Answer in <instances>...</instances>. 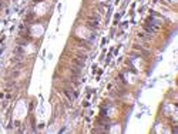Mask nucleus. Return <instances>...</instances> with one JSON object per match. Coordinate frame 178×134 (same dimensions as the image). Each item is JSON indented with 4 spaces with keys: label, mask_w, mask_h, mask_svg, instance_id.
<instances>
[{
    "label": "nucleus",
    "mask_w": 178,
    "mask_h": 134,
    "mask_svg": "<svg viewBox=\"0 0 178 134\" xmlns=\"http://www.w3.org/2000/svg\"><path fill=\"white\" fill-rule=\"evenodd\" d=\"M85 63V56H78L74 59V64H77L78 67H83Z\"/></svg>",
    "instance_id": "1"
},
{
    "label": "nucleus",
    "mask_w": 178,
    "mask_h": 134,
    "mask_svg": "<svg viewBox=\"0 0 178 134\" xmlns=\"http://www.w3.org/2000/svg\"><path fill=\"white\" fill-rule=\"evenodd\" d=\"M70 91H71V90H67V89H66V90H64L63 93H64V96H66V97L68 99V101H73V100H74V96H73V94H71Z\"/></svg>",
    "instance_id": "2"
}]
</instances>
